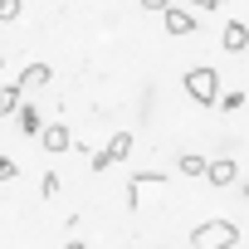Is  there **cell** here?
Returning <instances> with one entry per match:
<instances>
[{
    "instance_id": "obj_1",
    "label": "cell",
    "mask_w": 249,
    "mask_h": 249,
    "mask_svg": "<svg viewBox=\"0 0 249 249\" xmlns=\"http://www.w3.org/2000/svg\"><path fill=\"white\" fill-rule=\"evenodd\" d=\"M234 244H239L234 220H210V225H196V234H191V249H234Z\"/></svg>"
},
{
    "instance_id": "obj_2",
    "label": "cell",
    "mask_w": 249,
    "mask_h": 249,
    "mask_svg": "<svg viewBox=\"0 0 249 249\" xmlns=\"http://www.w3.org/2000/svg\"><path fill=\"white\" fill-rule=\"evenodd\" d=\"M186 93L200 107H215V98H220V69H191L186 73Z\"/></svg>"
},
{
    "instance_id": "obj_3",
    "label": "cell",
    "mask_w": 249,
    "mask_h": 249,
    "mask_svg": "<svg viewBox=\"0 0 249 249\" xmlns=\"http://www.w3.org/2000/svg\"><path fill=\"white\" fill-rule=\"evenodd\" d=\"M35 137H39V147H44V152H54V157L73 147V132L64 127V122H39V132H35Z\"/></svg>"
},
{
    "instance_id": "obj_4",
    "label": "cell",
    "mask_w": 249,
    "mask_h": 249,
    "mask_svg": "<svg viewBox=\"0 0 249 249\" xmlns=\"http://www.w3.org/2000/svg\"><path fill=\"white\" fill-rule=\"evenodd\" d=\"M220 44H225V54H244L249 49V25L244 20H230L225 35H220Z\"/></svg>"
},
{
    "instance_id": "obj_5",
    "label": "cell",
    "mask_w": 249,
    "mask_h": 249,
    "mask_svg": "<svg viewBox=\"0 0 249 249\" xmlns=\"http://www.w3.org/2000/svg\"><path fill=\"white\" fill-rule=\"evenodd\" d=\"M200 176H210V186H234V181H239V166H234L230 157H220V161H210Z\"/></svg>"
},
{
    "instance_id": "obj_6",
    "label": "cell",
    "mask_w": 249,
    "mask_h": 249,
    "mask_svg": "<svg viewBox=\"0 0 249 249\" xmlns=\"http://www.w3.org/2000/svg\"><path fill=\"white\" fill-rule=\"evenodd\" d=\"M15 83H20V93H25V88H49V83H54V69H49V64H30Z\"/></svg>"
},
{
    "instance_id": "obj_7",
    "label": "cell",
    "mask_w": 249,
    "mask_h": 249,
    "mask_svg": "<svg viewBox=\"0 0 249 249\" xmlns=\"http://www.w3.org/2000/svg\"><path fill=\"white\" fill-rule=\"evenodd\" d=\"M161 15H166V30H171V35H191V30H196V15L181 10V5H166Z\"/></svg>"
},
{
    "instance_id": "obj_8",
    "label": "cell",
    "mask_w": 249,
    "mask_h": 249,
    "mask_svg": "<svg viewBox=\"0 0 249 249\" xmlns=\"http://www.w3.org/2000/svg\"><path fill=\"white\" fill-rule=\"evenodd\" d=\"M132 147H137V137H132V132H112V142H107L103 152H107L112 161H127V157H132Z\"/></svg>"
},
{
    "instance_id": "obj_9",
    "label": "cell",
    "mask_w": 249,
    "mask_h": 249,
    "mask_svg": "<svg viewBox=\"0 0 249 249\" xmlns=\"http://www.w3.org/2000/svg\"><path fill=\"white\" fill-rule=\"evenodd\" d=\"M20 107V83H0V117H10Z\"/></svg>"
},
{
    "instance_id": "obj_10",
    "label": "cell",
    "mask_w": 249,
    "mask_h": 249,
    "mask_svg": "<svg viewBox=\"0 0 249 249\" xmlns=\"http://www.w3.org/2000/svg\"><path fill=\"white\" fill-rule=\"evenodd\" d=\"M176 171H181V176H200V171H205V161H200L196 152H186V157L176 161Z\"/></svg>"
},
{
    "instance_id": "obj_11",
    "label": "cell",
    "mask_w": 249,
    "mask_h": 249,
    "mask_svg": "<svg viewBox=\"0 0 249 249\" xmlns=\"http://www.w3.org/2000/svg\"><path fill=\"white\" fill-rule=\"evenodd\" d=\"M39 122H44V117H39V107H20V127H25L30 137L39 132Z\"/></svg>"
},
{
    "instance_id": "obj_12",
    "label": "cell",
    "mask_w": 249,
    "mask_h": 249,
    "mask_svg": "<svg viewBox=\"0 0 249 249\" xmlns=\"http://www.w3.org/2000/svg\"><path fill=\"white\" fill-rule=\"evenodd\" d=\"M20 10H25V0H0V25L20 20Z\"/></svg>"
},
{
    "instance_id": "obj_13",
    "label": "cell",
    "mask_w": 249,
    "mask_h": 249,
    "mask_svg": "<svg viewBox=\"0 0 249 249\" xmlns=\"http://www.w3.org/2000/svg\"><path fill=\"white\" fill-rule=\"evenodd\" d=\"M59 186H64V181H59V176H54V171H49V176H44V181H39V196H44V200H54V196H59Z\"/></svg>"
},
{
    "instance_id": "obj_14",
    "label": "cell",
    "mask_w": 249,
    "mask_h": 249,
    "mask_svg": "<svg viewBox=\"0 0 249 249\" xmlns=\"http://www.w3.org/2000/svg\"><path fill=\"white\" fill-rule=\"evenodd\" d=\"M15 176H20V166H15L10 157H0V186H5V181H15Z\"/></svg>"
},
{
    "instance_id": "obj_15",
    "label": "cell",
    "mask_w": 249,
    "mask_h": 249,
    "mask_svg": "<svg viewBox=\"0 0 249 249\" xmlns=\"http://www.w3.org/2000/svg\"><path fill=\"white\" fill-rule=\"evenodd\" d=\"M88 166H93V171H107V166H112V157H107V152H93V157H88Z\"/></svg>"
},
{
    "instance_id": "obj_16",
    "label": "cell",
    "mask_w": 249,
    "mask_h": 249,
    "mask_svg": "<svg viewBox=\"0 0 249 249\" xmlns=\"http://www.w3.org/2000/svg\"><path fill=\"white\" fill-rule=\"evenodd\" d=\"M137 5H142V10H166L171 0H137Z\"/></svg>"
},
{
    "instance_id": "obj_17",
    "label": "cell",
    "mask_w": 249,
    "mask_h": 249,
    "mask_svg": "<svg viewBox=\"0 0 249 249\" xmlns=\"http://www.w3.org/2000/svg\"><path fill=\"white\" fill-rule=\"evenodd\" d=\"M196 10H220V0H191Z\"/></svg>"
},
{
    "instance_id": "obj_18",
    "label": "cell",
    "mask_w": 249,
    "mask_h": 249,
    "mask_svg": "<svg viewBox=\"0 0 249 249\" xmlns=\"http://www.w3.org/2000/svg\"><path fill=\"white\" fill-rule=\"evenodd\" d=\"M0 69H5V64H0Z\"/></svg>"
}]
</instances>
